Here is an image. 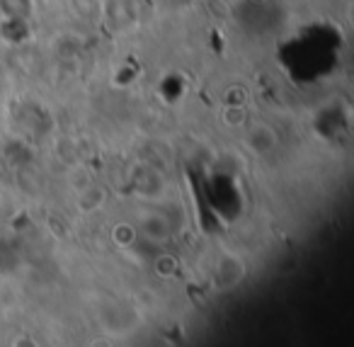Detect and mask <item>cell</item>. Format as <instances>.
Instances as JSON below:
<instances>
[{"instance_id": "1", "label": "cell", "mask_w": 354, "mask_h": 347, "mask_svg": "<svg viewBox=\"0 0 354 347\" xmlns=\"http://www.w3.org/2000/svg\"><path fill=\"white\" fill-rule=\"evenodd\" d=\"M248 143H250V148L255 153H270L277 146V134L270 127H265V124H257L248 134Z\"/></svg>"}, {"instance_id": "2", "label": "cell", "mask_w": 354, "mask_h": 347, "mask_svg": "<svg viewBox=\"0 0 354 347\" xmlns=\"http://www.w3.org/2000/svg\"><path fill=\"white\" fill-rule=\"evenodd\" d=\"M223 119H226V124H231V127H238V124L245 122V109H243L241 105H231V107L223 109Z\"/></svg>"}, {"instance_id": "3", "label": "cell", "mask_w": 354, "mask_h": 347, "mask_svg": "<svg viewBox=\"0 0 354 347\" xmlns=\"http://www.w3.org/2000/svg\"><path fill=\"white\" fill-rule=\"evenodd\" d=\"M133 229L129 224H119L117 229H114V240H117V243H122V245H129L133 240Z\"/></svg>"}]
</instances>
